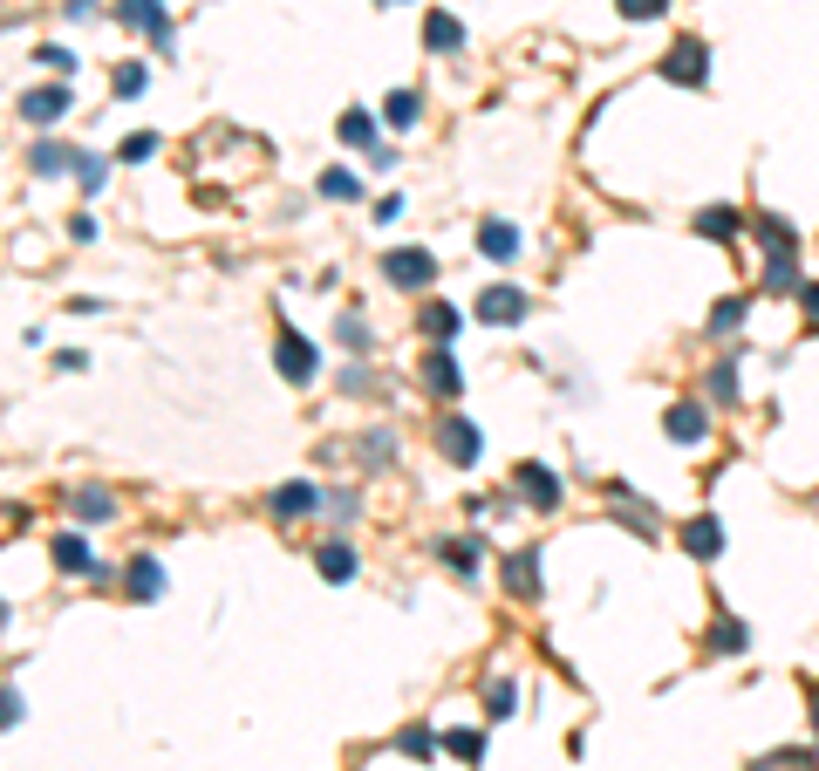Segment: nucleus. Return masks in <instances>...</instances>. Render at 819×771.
I'll list each match as a JSON object with an SVG mask.
<instances>
[{
  "label": "nucleus",
  "instance_id": "34",
  "mask_svg": "<svg viewBox=\"0 0 819 771\" xmlns=\"http://www.w3.org/2000/svg\"><path fill=\"white\" fill-rule=\"evenodd\" d=\"M615 7H622L628 21H656V14H663L669 0H615Z\"/></svg>",
  "mask_w": 819,
  "mask_h": 771
},
{
  "label": "nucleus",
  "instance_id": "28",
  "mask_svg": "<svg viewBox=\"0 0 819 771\" xmlns=\"http://www.w3.org/2000/svg\"><path fill=\"white\" fill-rule=\"evenodd\" d=\"M321 198H362L355 171H321Z\"/></svg>",
  "mask_w": 819,
  "mask_h": 771
},
{
  "label": "nucleus",
  "instance_id": "18",
  "mask_svg": "<svg viewBox=\"0 0 819 771\" xmlns=\"http://www.w3.org/2000/svg\"><path fill=\"white\" fill-rule=\"evenodd\" d=\"M458 41H465V28H458L451 14H430V21H424V48H430V55H451Z\"/></svg>",
  "mask_w": 819,
  "mask_h": 771
},
{
  "label": "nucleus",
  "instance_id": "4",
  "mask_svg": "<svg viewBox=\"0 0 819 771\" xmlns=\"http://www.w3.org/2000/svg\"><path fill=\"white\" fill-rule=\"evenodd\" d=\"M383 273H390L396 287H430L437 280V260H430L424 246H396L390 260H383Z\"/></svg>",
  "mask_w": 819,
  "mask_h": 771
},
{
  "label": "nucleus",
  "instance_id": "41",
  "mask_svg": "<svg viewBox=\"0 0 819 771\" xmlns=\"http://www.w3.org/2000/svg\"><path fill=\"white\" fill-rule=\"evenodd\" d=\"M376 7H396V0H376Z\"/></svg>",
  "mask_w": 819,
  "mask_h": 771
},
{
  "label": "nucleus",
  "instance_id": "26",
  "mask_svg": "<svg viewBox=\"0 0 819 771\" xmlns=\"http://www.w3.org/2000/svg\"><path fill=\"white\" fill-rule=\"evenodd\" d=\"M444 751L471 765V758H485V737H478V731H444Z\"/></svg>",
  "mask_w": 819,
  "mask_h": 771
},
{
  "label": "nucleus",
  "instance_id": "37",
  "mask_svg": "<svg viewBox=\"0 0 819 771\" xmlns=\"http://www.w3.org/2000/svg\"><path fill=\"white\" fill-rule=\"evenodd\" d=\"M342 342H349V348H369V328H362V314H342Z\"/></svg>",
  "mask_w": 819,
  "mask_h": 771
},
{
  "label": "nucleus",
  "instance_id": "38",
  "mask_svg": "<svg viewBox=\"0 0 819 771\" xmlns=\"http://www.w3.org/2000/svg\"><path fill=\"white\" fill-rule=\"evenodd\" d=\"M55 369H62V376H76V369H89V355H82V348H62V355H55Z\"/></svg>",
  "mask_w": 819,
  "mask_h": 771
},
{
  "label": "nucleus",
  "instance_id": "17",
  "mask_svg": "<svg viewBox=\"0 0 819 771\" xmlns=\"http://www.w3.org/2000/svg\"><path fill=\"white\" fill-rule=\"evenodd\" d=\"M424 383L437 389V396H458V389H465V376H458V362H451V355L437 348V355L424 362Z\"/></svg>",
  "mask_w": 819,
  "mask_h": 771
},
{
  "label": "nucleus",
  "instance_id": "8",
  "mask_svg": "<svg viewBox=\"0 0 819 771\" xmlns=\"http://www.w3.org/2000/svg\"><path fill=\"white\" fill-rule=\"evenodd\" d=\"M314 574L335 580V587H342V580H355V546H349V540H321V553H314Z\"/></svg>",
  "mask_w": 819,
  "mask_h": 771
},
{
  "label": "nucleus",
  "instance_id": "30",
  "mask_svg": "<svg viewBox=\"0 0 819 771\" xmlns=\"http://www.w3.org/2000/svg\"><path fill=\"white\" fill-rule=\"evenodd\" d=\"M123 164H144V157H157V137H151V130H137V137H123Z\"/></svg>",
  "mask_w": 819,
  "mask_h": 771
},
{
  "label": "nucleus",
  "instance_id": "3",
  "mask_svg": "<svg viewBox=\"0 0 819 771\" xmlns=\"http://www.w3.org/2000/svg\"><path fill=\"white\" fill-rule=\"evenodd\" d=\"M478 321H485V328H519V321H526V294H519V287H485V294H478Z\"/></svg>",
  "mask_w": 819,
  "mask_h": 771
},
{
  "label": "nucleus",
  "instance_id": "11",
  "mask_svg": "<svg viewBox=\"0 0 819 771\" xmlns=\"http://www.w3.org/2000/svg\"><path fill=\"white\" fill-rule=\"evenodd\" d=\"M130 594H137V601H157V594H164V567H157V553H130Z\"/></svg>",
  "mask_w": 819,
  "mask_h": 771
},
{
  "label": "nucleus",
  "instance_id": "32",
  "mask_svg": "<svg viewBox=\"0 0 819 771\" xmlns=\"http://www.w3.org/2000/svg\"><path fill=\"white\" fill-rule=\"evenodd\" d=\"M396 751H403V758H430V751H437V737H430V731H403V737H396Z\"/></svg>",
  "mask_w": 819,
  "mask_h": 771
},
{
  "label": "nucleus",
  "instance_id": "1",
  "mask_svg": "<svg viewBox=\"0 0 819 771\" xmlns=\"http://www.w3.org/2000/svg\"><path fill=\"white\" fill-rule=\"evenodd\" d=\"M273 369H280L287 383H314L321 355H314V342H308V335H280V342H273Z\"/></svg>",
  "mask_w": 819,
  "mask_h": 771
},
{
  "label": "nucleus",
  "instance_id": "16",
  "mask_svg": "<svg viewBox=\"0 0 819 771\" xmlns=\"http://www.w3.org/2000/svg\"><path fill=\"white\" fill-rule=\"evenodd\" d=\"M506 580H512V594H540V553H533V546H526V553H512Z\"/></svg>",
  "mask_w": 819,
  "mask_h": 771
},
{
  "label": "nucleus",
  "instance_id": "33",
  "mask_svg": "<svg viewBox=\"0 0 819 771\" xmlns=\"http://www.w3.org/2000/svg\"><path fill=\"white\" fill-rule=\"evenodd\" d=\"M35 62H41V69H55V76H69V69H76V55H69V48H55V41L35 48Z\"/></svg>",
  "mask_w": 819,
  "mask_h": 771
},
{
  "label": "nucleus",
  "instance_id": "19",
  "mask_svg": "<svg viewBox=\"0 0 819 771\" xmlns=\"http://www.w3.org/2000/svg\"><path fill=\"white\" fill-rule=\"evenodd\" d=\"M335 130H342V144H355V151H369V144H376V116H369V110H342Z\"/></svg>",
  "mask_w": 819,
  "mask_h": 771
},
{
  "label": "nucleus",
  "instance_id": "13",
  "mask_svg": "<svg viewBox=\"0 0 819 771\" xmlns=\"http://www.w3.org/2000/svg\"><path fill=\"white\" fill-rule=\"evenodd\" d=\"M123 21H130V28H144L151 41H171V21H164V7H157V0H123Z\"/></svg>",
  "mask_w": 819,
  "mask_h": 771
},
{
  "label": "nucleus",
  "instance_id": "6",
  "mask_svg": "<svg viewBox=\"0 0 819 771\" xmlns=\"http://www.w3.org/2000/svg\"><path fill=\"white\" fill-rule=\"evenodd\" d=\"M663 76H669V82H690V89H697V82L710 76V62H703V41H676V48H669V62H663Z\"/></svg>",
  "mask_w": 819,
  "mask_h": 771
},
{
  "label": "nucleus",
  "instance_id": "9",
  "mask_svg": "<svg viewBox=\"0 0 819 771\" xmlns=\"http://www.w3.org/2000/svg\"><path fill=\"white\" fill-rule=\"evenodd\" d=\"M512 485H526V499L540 505H560V478H553V471H546V464H519V478H512Z\"/></svg>",
  "mask_w": 819,
  "mask_h": 771
},
{
  "label": "nucleus",
  "instance_id": "25",
  "mask_svg": "<svg viewBox=\"0 0 819 771\" xmlns=\"http://www.w3.org/2000/svg\"><path fill=\"white\" fill-rule=\"evenodd\" d=\"M110 512H117V505H110V492H96V485H82V492H76V519H89V526H96V519H110Z\"/></svg>",
  "mask_w": 819,
  "mask_h": 771
},
{
  "label": "nucleus",
  "instance_id": "35",
  "mask_svg": "<svg viewBox=\"0 0 819 771\" xmlns=\"http://www.w3.org/2000/svg\"><path fill=\"white\" fill-rule=\"evenodd\" d=\"M144 82H151V76L130 62V69H117V96H144Z\"/></svg>",
  "mask_w": 819,
  "mask_h": 771
},
{
  "label": "nucleus",
  "instance_id": "31",
  "mask_svg": "<svg viewBox=\"0 0 819 771\" xmlns=\"http://www.w3.org/2000/svg\"><path fill=\"white\" fill-rule=\"evenodd\" d=\"M485 703H492V710H485V717H512V703H519V690H512L506 676H499V683H492V690H485Z\"/></svg>",
  "mask_w": 819,
  "mask_h": 771
},
{
  "label": "nucleus",
  "instance_id": "40",
  "mask_svg": "<svg viewBox=\"0 0 819 771\" xmlns=\"http://www.w3.org/2000/svg\"><path fill=\"white\" fill-rule=\"evenodd\" d=\"M806 314H813V321H819V287H813V294H806Z\"/></svg>",
  "mask_w": 819,
  "mask_h": 771
},
{
  "label": "nucleus",
  "instance_id": "7",
  "mask_svg": "<svg viewBox=\"0 0 819 771\" xmlns=\"http://www.w3.org/2000/svg\"><path fill=\"white\" fill-rule=\"evenodd\" d=\"M62 110H69V89H62V82H48V89H28V96H21V116H28V123H62Z\"/></svg>",
  "mask_w": 819,
  "mask_h": 771
},
{
  "label": "nucleus",
  "instance_id": "39",
  "mask_svg": "<svg viewBox=\"0 0 819 771\" xmlns=\"http://www.w3.org/2000/svg\"><path fill=\"white\" fill-rule=\"evenodd\" d=\"M710 396H738V369H717L710 376Z\"/></svg>",
  "mask_w": 819,
  "mask_h": 771
},
{
  "label": "nucleus",
  "instance_id": "20",
  "mask_svg": "<svg viewBox=\"0 0 819 771\" xmlns=\"http://www.w3.org/2000/svg\"><path fill=\"white\" fill-rule=\"evenodd\" d=\"M383 116H390V130H410V123L424 116V96H417V89H396L390 103H383Z\"/></svg>",
  "mask_w": 819,
  "mask_h": 771
},
{
  "label": "nucleus",
  "instance_id": "23",
  "mask_svg": "<svg viewBox=\"0 0 819 771\" xmlns=\"http://www.w3.org/2000/svg\"><path fill=\"white\" fill-rule=\"evenodd\" d=\"M458 321H465V314H458V308H444V301H430V308H424V335H430V342H451V335H458Z\"/></svg>",
  "mask_w": 819,
  "mask_h": 771
},
{
  "label": "nucleus",
  "instance_id": "27",
  "mask_svg": "<svg viewBox=\"0 0 819 771\" xmlns=\"http://www.w3.org/2000/svg\"><path fill=\"white\" fill-rule=\"evenodd\" d=\"M744 328V301H717V314H710V335H738Z\"/></svg>",
  "mask_w": 819,
  "mask_h": 771
},
{
  "label": "nucleus",
  "instance_id": "29",
  "mask_svg": "<svg viewBox=\"0 0 819 771\" xmlns=\"http://www.w3.org/2000/svg\"><path fill=\"white\" fill-rule=\"evenodd\" d=\"M76 178H82V192H103L110 164H103V157H89V151H82V157H76Z\"/></svg>",
  "mask_w": 819,
  "mask_h": 771
},
{
  "label": "nucleus",
  "instance_id": "24",
  "mask_svg": "<svg viewBox=\"0 0 819 771\" xmlns=\"http://www.w3.org/2000/svg\"><path fill=\"white\" fill-rule=\"evenodd\" d=\"M697 232L703 239H731V232H738V212H731V205H710V212L697 219Z\"/></svg>",
  "mask_w": 819,
  "mask_h": 771
},
{
  "label": "nucleus",
  "instance_id": "10",
  "mask_svg": "<svg viewBox=\"0 0 819 771\" xmlns=\"http://www.w3.org/2000/svg\"><path fill=\"white\" fill-rule=\"evenodd\" d=\"M55 567H62V574H96L89 540H82V533H55Z\"/></svg>",
  "mask_w": 819,
  "mask_h": 771
},
{
  "label": "nucleus",
  "instance_id": "36",
  "mask_svg": "<svg viewBox=\"0 0 819 771\" xmlns=\"http://www.w3.org/2000/svg\"><path fill=\"white\" fill-rule=\"evenodd\" d=\"M14 724H21V696L0 683V731H14Z\"/></svg>",
  "mask_w": 819,
  "mask_h": 771
},
{
  "label": "nucleus",
  "instance_id": "5",
  "mask_svg": "<svg viewBox=\"0 0 819 771\" xmlns=\"http://www.w3.org/2000/svg\"><path fill=\"white\" fill-rule=\"evenodd\" d=\"M321 485H308V478H287V485H280V492H273V512H280V519H308V512H321Z\"/></svg>",
  "mask_w": 819,
  "mask_h": 771
},
{
  "label": "nucleus",
  "instance_id": "12",
  "mask_svg": "<svg viewBox=\"0 0 819 771\" xmlns=\"http://www.w3.org/2000/svg\"><path fill=\"white\" fill-rule=\"evenodd\" d=\"M663 430L676 437V444H703V403H669Z\"/></svg>",
  "mask_w": 819,
  "mask_h": 771
},
{
  "label": "nucleus",
  "instance_id": "22",
  "mask_svg": "<svg viewBox=\"0 0 819 771\" xmlns=\"http://www.w3.org/2000/svg\"><path fill=\"white\" fill-rule=\"evenodd\" d=\"M478 546H485V540H471V533H465V540H444V567H451V574H478Z\"/></svg>",
  "mask_w": 819,
  "mask_h": 771
},
{
  "label": "nucleus",
  "instance_id": "14",
  "mask_svg": "<svg viewBox=\"0 0 819 771\" xmlns=\"http://www.w3.org/2000/svg\"><path fill=\"white\" fill-rule=\"evenodd\" d=\"M478 253H485V260H519V226L492 219V226L478 232Z\"/></svg>",
  "mask_w": 819,
  "mask_h": 771
},
{
  "label": "nucleus",
  "instance_id": "15",
  "mask_svg": "<svg viewBox=\"0 0 819 771\" xmlns=\"http://www.w3.org/2000/svg\"><path fill=\"white\" fill-rule=\"evenodd\" d=\"M683 546H690L697 560H717V546H724V526H717V519H690V526H683Z\"/></svg>",
  "mask_w": 819,
  "mask_h": 771
},
{
  "label": "nucleus",
  "instance_id": "2",
  "mask_svg": "<svg viewBox=\"0 0 819 771\" xmlns=\"http://www.w3.org/2000/svg\"><path fill=\"white\" fill-rule=\"evenodd\" d=\"M437 444H444V458L451 464H478L485 458V437H478L471 417H444V424H437Z\"/></svg>",
  "mask_w": 819,
  "mask_h": 771
},
{
  "label": "nucleus",
  "instance_id": "21",
  "mask_svg": "<svg viewBox=\"0 0 819 771\" xmlns=\"http://www.w3.org/2000/svg\"><path fill=\"white\" fill-rule=\"evenodd\" d=\"M76 157H82V151H62V144H35V151H28V164H35L41 178H55V171H76Z\"/></svg>",
  "mask_w": 819,
  "mask_h": 771
}]
</instances>
